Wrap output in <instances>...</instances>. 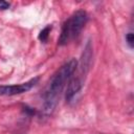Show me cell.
Segmentation results:
<instances>
[{
    "label": "cell",
    "instance_id": "1",
    "mask_svg": "<svg viewBox=\"0 0 134 134\" xmlns=\"http://www.w3.org/2000/svg\"><path fill=\"white\" fill-rule=\"evenodd\" d=\"M76 65H77V61L75 59H70L65 64H63L50 79L44 94L43 112L45 114L49 115L55 109L60 95L66 83H68L73 71L75 70Z\"/></svg>",
    "mask_w": 134,
    "mask_h": 134
},
{
    "label": "cell",
    "instance_id": "2",
    "mask_svg": "<svg viewBox=\"0 0 134 134\" xmlns=\"http://www.w3.org/2000/svg\"><path fill=\"white\" fill-rule=\"evenodd\" d=\"M91 61H92V46L91 43L88 42L84 48L80 62H77L75 70L73 71L70 80L68 81V86L65 93V98L68 103L72 102L73 98L82 90L85 82V77L91 66Z\"/></svg>",
    "mask_w": 134,
    "mask_h": 134
},
{
    "label": "cell",
    "instance_id": "3",
    "mask_svg": "<svg viewBox=\"0 0 134 134\" xmlns=\"http://www.w3.org/2000/svg\"><path fill=\"white\" fill-rule=\"evenodd\" d=\"M88 21V15L85 10L79 9L74 12L63 24L61 35L59 37V45H66L76 38Z\"/></svg>",
    "mask_w": 134,
    "mask_h": 134
},
{
    "label": "cell",
    "instance_id": "4",
    "mask_svg": "<svg viewBox=\"0 0 134 134\" xmlns=\"http://www.w3.org/2000/svg\"><path fill=\"white\" fill-rule=\"evenodd\" d=\"M39 80H40L39 76H36L25 83L0 86V96H13V95L22 94L24 92H27L28 90H30L32 87H35L38 84Z\"/></svg>",
    "mask_w": 134,
    "mask_h": 134
},
{
    "label": "cell",
    "instance_id": "5",
    "mask_svg": "<svg viewBox=\"0 0 134 134\" xmlns=\"http://www.w3.org/2000/svg\"><path fill=\"white\" fill-rule=\"evenodd\" d=\"M51 25H47V26H45L41 31H40V34H39V40L41 41V42H46L47 41V39H48V36H49V34H50V31H51Z\"/></svg>",
    "mask_w": 134,
    "mask_h": 134
},
{
    "label": "cell",
    "instance_id": "6",
    "mask_svg": "<svg viewBox=\"0 0 134 134\" xmlns=\"http://www.w3.org/2000/svg\"><path fill=\"white\" fill-rule=\"evenodd\" d=\"M126 41H127V44L129 45L130 48H133V42H134V37H133V32L130 31L126 35Z\"/></svg>",
    "mask_w": 134,
    "mask_h": 134
},
{
    "label": "cell",
    "instance_id": "7",
    "mask_svg": "<svg viewBox=\"0 0 134 134\" xmlns=\"http://www.w3.org/2000/svg\"><path fill=\"white\" fill-rule=\"evenodd\" d=\"M10 6V3L7 2V1H3V0H0V9L4 10V9H7L9 8Z\"/></svg>",
    "mask_w": 134,
    "mask_h": 134
}]
</instances>
